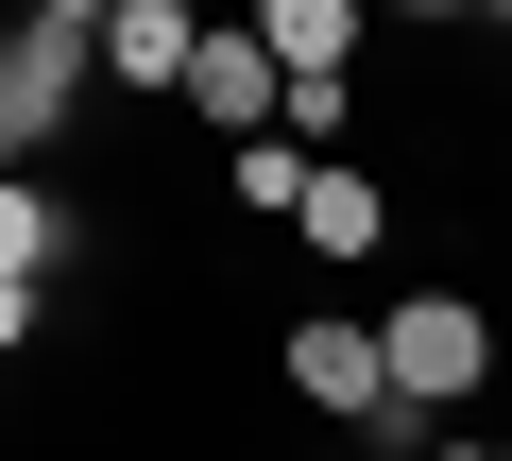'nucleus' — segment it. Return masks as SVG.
<instances>
[{
    "instance_id": "f257e3e1",
    "label": "nucleus",
    "mask_w": 512,
    "mask_h": 461,
    "mask_svg": "<svg viewBox=\"0 0 512 461\" xmlns=\"http://www.w3.org/2000/svg\"><path fill=\"white\" fill-rule=\"evenodd\" d=\"M86 69H103V18H86V0H35L18 52H0V137L52 154V137H69V103H86Z\"/></svg>"
},
{
    "instance_id": "f03ea898",
    "label": "nucleus",
    "mask_w": 512,
    "mask_h": 461,
    "mask_svg": "<svg viewBox=\"0 0 512 461\" xmlns=\"http://www.w3.org/2000/svg\"><path fill=\"white\" fill-rule=\"evenodd\" d=\"M376 325H393V410H410V427L495 376V308H461V291H410V308H376Z\"/></svg>"
},
{
    "instance_id": "7ed1b4c3",
    "label": "nucleus",
    "mask_w": 512,
    "mask_h": 461,
    "mask_svg": "<svg viewBox=\"0 0 512 461\" xmlns=\"http://www.w3.org/2000/svg\"><path fill=\"white\" fill-rule=\"evenodd\" d=\"M103 69L188 103V69H205V18H188V0H103Z\"/></svg>"
},
{
    "instance_id": "20e7f679",
    "label": "nucleus",
    "mask_w": 512,
    "mask_h": 461,
    "mask_svg": "<svg viewBox=\"0 0 512 461\" xmlns=\"http://www.w3.org/2000/svg\"><path fill=\"white\" fill-rule=\"evenodd\" d=\"M52 257H69V205H52V188H0V325H18V342H35Z\"/></svg>"
},
{
    "instance_id": "39448f33",
    "label": "nucleus",
    "mask_w": 512,
    "mask_h": 461,
    "mask_svg": "<svg viewBox=\"0 0 512 461\" xmlns=\"http://www.w3.org/2000/svg\"><path fill=\"white\" fill-rule=\"evenodd\" d=\"M256 35H274V69H291V86H342V52H359V0H274Z\"/></svg>"
},
{
    "instance_id": "423d86ee",
    "label": "nucleus",
    "mask_w": 512,
    "mask_h": 461,
    "mask_svg": "<svg viewBox=\"0 0 512 461\" xmlns=\"http://www.w3.org/2000/svg\"><path fill=\"white\" fill-rule=\"evenodd\" d=\"M376 240H393L376 171H342V154H325V171H308V257H376Z\"/></svg>"
},
{
    "instance_id": "0eeeda50",
    "label": "nucleus",
    "mask_w": 512,
    "mask_h": 461,
    "mask_svg": "<svg viewBox=\"0 0 512 461\" xmlns=\"http://www.w3.org/2000/svg\"><path fill=\"white\" fill-rule=\"evenodd\" d=\"M308 171H325V154H291V137H256V154H239V171H222V188H239V205H256V222H308Z\"/></svg>"
},
{
    "instance_id": "6e6552de",
    "label": "nucleus",
    "mask_w": 512,
    "mask_h": 461,
    "mask_svg": "<svg viewBox=\"0 0 512 461\" xmlns=\"http://www.w3.org/2000/svg\"><path fill=\"white\" fill-rule=\"evenodd\" d=\"M427 461H495V444H427Z\"/></svg>"
},
{
    "instance_id": "1a4fd4ad",
    "label": "nucleus",
    "mask_w": 512,
    "mask_h": 461,
    "mask_svg": "<svg viewBox=\"0 0 512 461\" xmlns=\"http://www.w3.org/2000/svg\"><path fill=\"white\" fill-rule=\"evenodd\" d=\"M308 461H376V444H308Z\"/></svg>"
},
{
    "instance_id": "9d476101",
    "label": "nucleus",
    "mask_w": 512,
    "mask_h": 461,
    "mask_svg": "<svg viewBox=\"0 0 512 461\" xmlns=\"http://www.w3.org/2000/svg\"><path fill=\"white\" fill-rule=\"evenodd\" d=\"M495 461H512V444H495Z\"/></svg>"
}]
</instances>
